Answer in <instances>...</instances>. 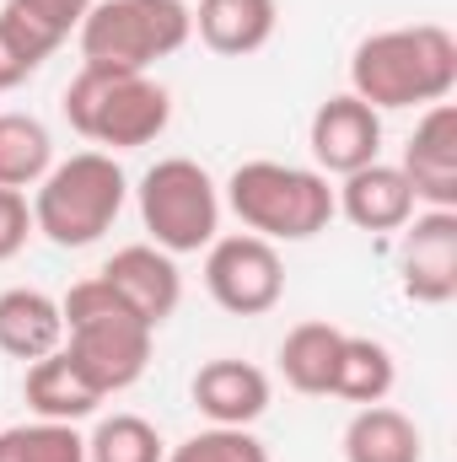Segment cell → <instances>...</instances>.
<instances>
[{
	"label": "cell",
	"mask_w": 457,
	"mask_h": 462,
	"mask_svg": "<svg viewBox=\"0 0 457 462\" xmlns=\"http://www.w3.org/2000/svg\"><path fill=\"white\" fill-rule=\"evenodd\" d=\"M420 425L393 403H366L344 425V462H420Z\"/></svg>",
	"instance_id": "18"
},
{
	"label": "cell",
	"mask_w": 457,
	"mask_h": 462,
	"mask_svg": "<svg viewBox=\"0 0 457 462\" xmlns=\"http://www.w3.org/2000/svg\"><path fill=\"white\" fill-rule=\"evenodd\" d=\"M194 403L210 425H237L247 430L264 409H269V376L253 365V360H205L200 376H194Z\"/></svg>",
	"instance_id": "14"
},
{
	"label": "cell",
	"mask_w": 457,
	"mask_h": 462,
	"mask_svg": "<svg viewBox=\"0 0 457 462\" xmlns=\"http://www.w3.org/2000/svg\"><path fill=\"white\" fill-rule=\"evenodd\" d=\"M162 462H269V447L253 436V430H237V425H210L189 441H178Z\"/></svg>",
	"instance_id": "24"
},
{
	"label": "cell",
	"mask_w": 457,
	"mask_h": 462,
	"mask_svg": "<svg viewBox=\"0 0 457 462\" xmlns=\"http://www.w3.org/2000/svg\"><path fill=\"white\" fill-rule=\"evenodd\" d=\"M140 221L151 231V247L162 253H200L221 231V189L216 178L189 156H162L140 178Z\"/></svg>",
	"instance_id": "7"
},
{
	"label": "cell",
	"mask_w": 457,
	"mask_h": 462,
	"mask_svg": "<svg viewBox=\"0 0 457 462\" xmlns=\"http://www.w3.org/2000/svg\"><path fill=\"white\" fill-rule=\"evenodd\" d=\"M398 280L404 296L420 307H447L457 296V210L409 216L398 242Z\"/></svg>",
	"instance_id": "9"
},
{
	"label": "cell",
	"mask_w": 457,
	"mask_h": 462,
	"mask_svg": "<svg viewBox=\"0 0 457 462\" xmlns=\"http://www.w3.org/2000/svg\"><path fill=\"white\" fill-rule=\"evenodd\" d=\"M65 118H70V129L81 140L108 145V156H114V151L151 145L173 118V97L145 70L81 65L76 81L65 87Z\"/></svg>",
	"instance_id": "4"
},
{
	"label": "cell",
	"mask_w": 457,
	"mask_h": 462,
	"mask_svg": "<svg viewBox=\"0 0 457 462\" xmlns=\"http://www.w3.org/2000/svg\"><path fill=\"white\" fill-rule=\"evenodd\" d=\"M457 87V38L442 22L387 27L355 43L350 54V92L382 108H436Z\"/></svg>",
	"instance_id": "1"
},
{
	"label": "cell",
	"mask_w": 457,
	"mask_h": 462,
	"mask_svg": "<svg viewBox=\"0 0 457 462\" xmlns=\"http://www.w3.org/2000/svg\"><path fill=\"white\" fill-rule=\"evenodd\" d=\"M398 382V365H393V349L366 339V334H344V355H340V376H334V398L350 403H382Z\"/></svg>",
	"instance_id": "21"
},
{
	"label": "cell",
	"mask_w": 457,
	"mask_h": 462,
	"mask_svg": "<svg viewBox=\"0 0 457 462\" xmlns=\"http://www.w3.org/2000/svg\"><path fill=\"white\" fill-rule=\"evenodd\" d=\"M227 205L264 242H307L340 216L334 183L318 167H291V162H242L227 178Z\"/></svg>",
	"instance_id": "3"
},
{
	"label": "cell",
	"mask_w": 457,
	"mask_h": 462,
	"mask_svg": "<svg viewBox=\"0 0 457 462\" xmlns=\"http://www.w3.org/2000/svg\"><path fill=\"white\" fill-rule=\"evenodd\" d=\"M54 167V140L33 114H0V189H38Z\"/></svg>",
	"instance_id": "20"
},
{
	"label": "cell",
	"mask_w": 457,
	"mask_h": 462,
	"mask_svg": "<svg viewBox=\"0 0 457 462\" xmlns=\"http://www.w3.org/2000/svg\"><path fill=\"white\" fill-rule=\"evenodd\" d=\"M129 178L108 151H76L70 162L49 167L33 194V226L54 247H92L118 221Z\"/></svg>",
	"instance_id": "5"
},
{
	"label": "cell",
	"mask_w": 457,
	"mask_h": 462,
	"mask_svg": "<svg viewBox=\"0 0 457 462\" xmlns=\"http://www.w3.org/2000/svg\"><path fill=\"white\" fill-rule=\"evenodd\" d=\"M194 27H200L205 49H216L227 60H242V54H258L275 38L280 0H200Z\"/></svg>",
	"instance_id": "16"
},
{
	"label": "cell",
	"mask_w": 457,
	"mask_h": 462,
	"mask_svg": "<svg viewBox=\"0 0 457 462\" xmlns=\"http://www.w3.org/2000/svg\"><path fill=\"white\" fill-rule=\"evenodd\" d=\"M205 291L231 318H264V312H275L280 296H285V263H280L275 242H264L253 231L216 236L205 247Z\"/></svg>",
	"instance_id": "8"
},
{
	"label": "cell",
	"mask_w": 457,
	"mask_h": 462,
	"mask_svg": "<svg viewBox=\"0 0 457 462\" xmlns=\"http://www.w3.org/2000/svg\"><path fill=\"white\" fill-rule=\"evenodd\" d=\"M22 393H27V409H33L38 420H60V425H81V420L98 414V403H103V393L65 360V349L33 360Z\"/></svg>",
	"instance_id": "17"
},
{
	"label": "cell",
	"mask_w": 457,
	"mask_h": 462,
	"mask_svg": "<svg viewBox=\"0 0 457 462\" xmlns=\"http://www.w3.org/2000/svg\"><path fill=\"white\" fill-rule=\"evenodd\" d=\"M49 54H54V43H49V38H38L16 11H5V5H0V92L22 87V81H27Z\"/></svg>",
	"instance_id": "25"
},
{
	"label": "cell",
	"mask_w": 457,
	"mask_h": 462,
	"mask_svg": "<svg viewBox=\"0 0 457 462\" xmlns=\"http://www.w3.org/2000/svg\"><path fill=\"white\" fill-rule=\"evenodd\" d=\"M33 205H27V194L22 189H0V263L5 258H16L22 247H27V236H33Z\"/></svg>",
	"instance_id": "27"
},
{
	"label": "cell",
	"mask_w": 457,
	"mask_h": 462,
	"mask_svg": "<svg viewBox=\"0 0 457 462\" xmlns=\"http://www.w3.org/2000/svg\"><path fill=\"white\" fill-rule=\"evenodd\" d=\"M340 355H344V328L334 323H296L280 345V376L307 393V398H329L334 376H340Z\"/></svg>",
	"instance_id": "19"
},
{
	"label": "cell",
	"mask_w": 457,
	"mask_h": 462,
	"mask_svg": "<svg viewBox=\"0 0 457 462\" xmlns=\"http://www.w3.org/2000/svg\"><path fill=\"white\" fill-rule=\"evenodd\" d=\"M0 462H87V436L60 420L0 430Z\"/></svg>",
	"instance_id": "22"
},
{
	"label": "cell",
	"mask_w": 457,
	"mask_h": 462,
	"mask_svg": "<svg viewBox=\"0 0 457 462\" xmlns=\"http://www.w3.org/2000/svg\"><path fill=\"white\" fill-rule=\"evenodd\" d=\"M167 447L156 436L151 420L140 414H108L92 436H87V462H162Z\"/></svg>",
	"instance_id": "23"
},
{
	"label": "cell",
	"mask_w": 457,
	"mask_h": 462,
	"mask_svg": "<svg viewBox=\"0 0 457 462\" xmlns=\"http://www.w3.org/2000/svg\"><path fill=\"white\" fill-rule=\"evenodd\" d=\"M5 11H16L38 38H49V43L60 49L70 32H81V22H87L92 0H5Z\"/></svg>",
	"instance_id": "26"
},
{
	"label": "cell",
	"mask_w": 457,
	"mask_h": 462,
	"mask_svg": "<svg viewBox=\"0 0 457 462\" xmlns=\"http://www.w3.org/2000/svg\"><path fill=\"white\" fill-rule=\"evenodd\" d=\"M98 280H103L108 291H118L151 328H162V323L178 312V301H183V274H178L173 253H162V247H151V242L118 247L114 258L103 263Z\"/></svg>",
	"instance_id": "12"
},
{
	"label": "cell",
	"mask_w": 457,
	"mask_h": 462,
	"mask_svg": "<svg viewBox=\"0 0 457 462\" xmlns=\"http://www.w3.org/2000/svg\"><path fill=\"white\" fill-rule=\"evenodd\" d=\"M65 312V360L108 398V393H124L145 376L151 365V323L118 296L103 280H81L70 285V296L60 301Z\"/></svg>",
	"instance_id": "2"
},
{
	"label": "cell",
	"mask_w": 457,
	"mask_h": 462,
	"mask_svg": "<svg viewBox=\"0 0 457 462\" xmlns=\"http://www.w3.org/2000/svg\"><path fill=\"white\" fill-rule=\"evenodd\" d=\"M334 210L360 231H404L409 216H415V189L398 167L371 162L334 189Z\"/></svg>",
	"instance_id": "13"
},
{
	"label": "cell",
	"mask_w": 457,
	"mask_h": 462,
	"mask_svg": "<svg viewBox=\"0 0 457 462\" xmlns=\"http://www.w3.org/2000/svg\"><path fill=\"white\" fill-rule=\"evenodd\" d=\"M194 32V11L183 0H92L76 43L81 65L103 70H151L178 54Z\"/></svg>",
	"instance_id": "6"
},
{
	"label": "cell",
	"mask_w": 457,
	"mask_h": 462,
	"mask_svg": "<svg viewBox=\"0 0 457 462\" xmlns=\"http://www.w3.org/2000/svg\"><path fill=\"white\" fill-rule=\"evenodd\" d=\"M398 172L409 178L415 205L457 210V108L452 103L425 108V118L415 124V134H409V145H404Z\"/></svg>",
	"instance_id": "11"
},
{
	"label": "cell",
	"mask_w": 457,
	"mask_h": 462,
	"mask_svg": "<svg viewBox=\"0 0 457 462\" xmlns=\"http://www.w3.org/2000/svg\"><path fill=\"white\" fill-rule=\"evenodd\" d=\"M307 145H312V162H318L323 178L329 172L350 178V172H360V167L377 162V151H382V114L371 103H360L355 92H340V97H329L312 114Z\"/></svg>",
	"instance_id": "10"
},
{
	"label": "cell",
	"mask_w": 457,
	"mask_h": 462,
	"mask_svg": "<svg viewBox=\"0 0 457 462\" xmlns=\"http://www.w3.org/2000/svg\"><path fill=\"white\" fill-rule=\"evenodd\" d=\"M65 345V312L54 296L33 291V285H11L0 291V349L22 365L54 355Z\"/></svg>",
	"instance_id": "15"
}]
</instances>
